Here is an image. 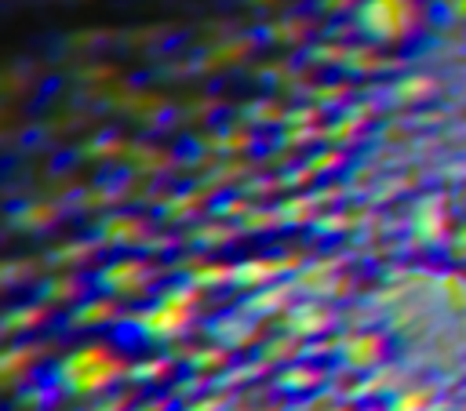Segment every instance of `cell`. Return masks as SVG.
<instances>
[{"label": "cell", "instance_id": "cell-1", "mask_svg": "<svg viewBox=\"0 0 466 411\" xmlns=\"http://www.w3.org/2000/svg\"><path fill=\"white\" fill-rule=\"evenodd\" d=\"M120 375V360L113 356V353H106V349H80L76 356H69L66 360V367H62V378H66V386L69 389H76V393H91V389H102L106 382H113Z\"/></svg>", "mask_w": 466, "mask_h": 411}, {"label": "cell", "instance_id": "cell-2", "mask_svg": "<svg viewBox=\"0 0 466 411\" xmlns=\"http://www.w3.org/2000/svg\"><path fill=\"white\" fill-rule=\"evenodd\" d=\"M364 25L379 36H400L411 25V4L408 0H371L364 7Z\"/></svg>", "mask_w": 466, "mask_h": 411}, {"label": "cell", "instance_id": "cell-3", "mask_svg": "<svg viewBox=\"0 0 466 411\" xmlns=\"http://www.w3.org/2000/svg\"><path fill=\"white\" fill-rule=\"evenodd\" d=\"M186 324V302H167L164 309H157L153 316H149V327L153 331H175V327H182Z\"/></svg>", "mask_w": 466, "mask_h": 411}]
</instances>
